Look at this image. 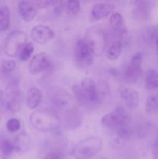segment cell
I'll list each match as a JSON object with an SVG mask.
<instances>
[{
	"instance_id": "d590c367",
	"label": "cell",
	"mask_w": 158,
	"mask_h": 159,
	"mask_svg": "<svg viewBox=\"0 0 158 159\" xmlns=\"http://www.w3.org/2000/svg\"><path fill=\"white\" fill-rule=\"evenodd\" d=\"M0 159H10V157L4 155V154L2 152V151L0 150Z\"/></svg>"
},
{
	"instance_id": "5bb4252c",
	"label": "cell",
	"mask_w": 158,
	"mask_h": 159,
	"mask_svg": "<svg viewBox=\"0 0 158 159\" xmlns=\"http://www.w3.org/2000/svg\"><path fill=\"white\" fill-rule=\"evenodd\" d=\"M81 87L86 96L87 99L91 103H99L97 85L91 78H85L81 82Z\"/></svg>"
},
{
	"instance_id": "2e32d148",
	"label": "cell",
	"mask_w": 158,
	"mask_h": 159,
	"mask_svg": "<svg viewBox=\"0 0 158 159\" xmlns=\"http://www.w3.org/2000/svg\"><path fill=\"white\" fill-rule=\"evenodd\" d=\"M114 5L112 4V3H96L93 6L92 9H91V17L95 20H102V19L105 18L108 15L112 13V11L114 10Z\"/></svg>"
},
{
	"instance_id": "3957f363",
	"label": "cell",
	"mask_w": 158,
	"mask_h": 159,
	"mask_svg": "<svg viewBox=\"0 0 158 159\" xmlns=\"http://www.w3.org/2000/svg\"><path fill=\"white\" fill-rule=\"evenodd\" d=\"M85 40L91 49L94 55L101 56L108 44V37L102 28L99 26H91L87 30Z\"/></svg>"
},
{
	"instance_id": "52a82bcc",
	"label": "cell",
	"mask_w": 158,
	"mask_h": 159,
	"mask_svg": "<svg viewBox=\"0 0 158 159\" xmlns=\"http://www.w3.org/2000/svg\"><path fill=\"white\" fill-rule=\"evenodd\" d=\"M94 54L85 39H80L76 42L74 48V57L76 63L81 68H87L92 64Z\"/></svg>"
},
{
	"instance_id": "9a60e30c",
	"label": "cell",
	"mask_w": 158,
	"mask_h": 159,
	"mask_svg": "<svg viewBox=\"0 0 158 159\" xmlns=\"http://www.w3.org/2000/svg\"><path fill=\"white\" fill-rule=\"evenodd\" d=\"M153 6V3L152 2L148 1H139L136 2L132 14L136 20H148L151 13L152 8Z\"/></svg>"
},
{
	"instance_id": "277c9868",
	"label": "cell",
	"mask_w": 158,
	"mask_h": 159,
	"mask_svg": "<svg viewBox=\"0 0 158 159\" xmlns=\"http://www.w3.org/2000/svg\"><path fill=\"white\" fill-rule=\"evenodd\" d=\"M27 42V36L25 33L19 30L12 31L9 33L5 40V53L11 57L19 56Z\"/></svg>"
},
{
	"instance_id": "d6a6232c",
	"label": "cell",
	"mask_w": 158,
	"mask_h": 159,
	"mask_svg": "<svg viewBox=\"0 0 158 159\" xmlns=\"http://www.w3.org/2000/svg\"><path fill=\"white\" fill-rule=\"evenodd\" d=\"M16 68V62L14 60H5L2 64V70L4 73H11Z\"/></svg>"
},
{
	"instance_id": "4316f807",
	"label": "cell",
	"mask_w": 158,
	"mask_h": 159,
	"mask_svg": "<svg viewBox=\"0 0 158 159\" xmlns=\"http://www.w3.org/2000/svg\"><path fill=\"white\" fill-rule=\"evenodd\" d=\"M34 51V45L32 42H27L26 44L25 45L24 48H23V50L20 52V55H19V57L21 61H28L32 56L33 53Z\"/></svg>"
},
{
	"instance_id": "836d02e7",
	"label": "cell",
	"mask_w": 158,
	"mask_h": 159,
	"mask_svg": "<svg viewBox=\"0 0 158 159\" xmlns=\"http://www.w3.org/2000/svg\"><path fill=\"white\" fill-rule=\"evenodd\" d=\"M152 157L153 159H158V134L155 138L152 148Z\"/></svg>"
},
{
	"instance_id": "30bf717a",
	"label": "cell",
	"mask_w": 158,
	"mask_h": 159,
	"mask_svg": "<svg viewBox=\"0 0 158 159\" xmlns=\"http://www.w3.org/2000/svg\"><path fill=\"white\" fill-rule=\"evenodd\" d=\"M142 53L138 52L132 57L129 65L126 68L125 72V80L129 83L134 84L140 79L142 75Z\"/></svg>"
},
{
	"instance_id": "4fadbf2b",
	"label": "cell",
	"mask_w": 158,
	"mask_h": 159,
	"mask_svg": "<svg viewBox=\"0 0 158 159\" xmlns=\"http://www.w3.org/2000/svg\"><path fill=\"white\" fill-rule=\"evenodd\" d=\"M38 9L36 2L20 1L18 2L19 14L26 22L32 21L37 16Z\"/></svg>"
},
{
	"instance_id": "484cf974",
	"label": "cell",
	"mask_w": 158,
	"mask_h": 159,
	"mask_svg": "<svg viewBox=\"0 0 158 159\" xmlns=\"http://www.w3.org/2000/svg\"><path fill=\"white\" fill-rule=\"evenodd\" d=\"M109 23L112 29H120V28H122L123 17H122V16L119 12H112L111 16H110Z\"/></svg>"
},
{
	"instance_id": "1f68e13d",
	"label": "cell",
	"mask_w": 158,
	"mask_h": 159,
	"mask_svg": "<svg viewBox=\"0 0 158 159\" xmlns=\"http://www.w3.org/2000/svg\"><path fill=\"white\" fill-rule=\"evenodd\" d=\"M21 127L20 121L16 118H11L6 122V129L10 133H15Z\"/></svg>"
},
{
	"instance_id": "83f0119b",
	"label": "cell",
	"mask_w": 158,
	"mask_h": 159,
	"mask_svg": "<svg viewBox=\"0 0 158 159\" xmlns=\"http://www.w3.org/2000/svg\"><path fill=\"white\" fill-rule=\"evenodd\" d=\"M72 90L73 93H74V99L78 102V103L81 104V105H85V104L88 102V99H87L86 96H85V93H84V91L82 90L81 85H74L72 88Z\"/></svg>"
},
{
	"instance_id": "e575fe53",
	"label": "cell",
	"mask_w": 158,
	"mask_h": 159,
	"mask_svg": "<svg viewBox=\"0 0 158 159\" xmlns=\"http://www.w3.org/2000/svg\"><path fill=\"white\" fill-rule=\"evenodd\" d=\"M43 159H62V157L60 153H57V152H52V153H50L48 154V155H46V156L43 158Z\"/></svg>"
},
{
	"instance_id": "74e56055",
	"label": "cell",
	"mask_w": 158,
	"mask_h": 159,
	"mask_svg": "<svg viewBox=\"0 0 158 159\" xmlns=\"http://www.w3.org/2000/svg\"><path fill=\"white\" fill-rule=\"evenodd\" d=\"M155 46H156V50H157L158 51V37H157V38H156V41H155Z\"/></svg>"
},
{
	"instance_id": "ba28073f",
	"label": "cell",
	"mask_w": 158,
	"mask_h": 159,
	"mask_svg": "<svg viewBox=\"0 0 158 159\" xmlns=\"http://www.w3.org/2000/svg\"><path fill=\"white\" fill-rule=\"evenodd\" d=\"M51 101L57 109L67 113L74 109V97L64 89H56L52 94Z\"/></svg>"
},
{
	"instance_id": "44dd1931",
	"label": "cell",
	"mask_w": 158,
	"mask_h": 159,
	"mask_svg": "<svg viewBox=\"0 0 158 159\" xmlns=\"http://www.w3.org/2000/svg\"><path fill=\"white\" fill-rule=\"evenodd\" d=\"M145 87L148 90L158 89V71L150 69L147 71L145 76Z\"/></svg>"
},
{
	"instance_id": "8992f818",
	"label": "cell",
	"mask_w": 158,
	"mask_h": 159,
	"mask_svg": "<svg viewBox=\"0 0 158 159\" xmlns=\"http://www.w3.org/2000/svg\"><path fill=\"white\" fill-rule=\"evenodd\" d=\"M131 118L128 112L122 106H118L112 113H106L101 119V124L108 129H116L120 125L129 124Z\"/></svg>"
},
{
	"instance_id": "f35d334b",
	"label": "cell",
	"mask_w": 158,
	"mask_h": 159,
	"mask_svg": "<svg viewBox=\"0 0 158 159\" xmlns=\"http://www.w3.org/2000/svg\"><path fill=\"white\" fill-rule=\"evenodd\" d=\"M102 159H105V158H102Z\"/></svg>"
},
{
	"instance_id": "4dcf8cb0",
	"label": "cell",
	"mask_w": 158,
	"mask_h": 159,
	"mask_svg": "<svg viewBox=\"0 0 158 159\" xmlns=\"http://www.w3.org/2000/svg\"><path fill=\"white\" fill-rule=\"evenodd\" d=\"M0 150L2 151V152L4 155L10 157V155H12V152L15 151L13 142L10 141L9 139H7V138H5V140L3 141V142L2 143L1 146H0Z\"/></svg>"
},
{
	"instance_id": "603a6c76",
	"label": "cell",
	"mask_w": 158,
	"mask_h": 159,
	"mask_svg": "<svg viewBox=\"0 0 158 159\" xmlns=\"http://www.w3.org/2000/svg\"><path fill=\"white\" fill-rule=\"evenodd\" d=\"M122 48V43L120 42H112L111 46L108 48V51H107V57L108 60L115 61L116 59L119 58V55L121 54Z\"/></svg>"
},
{
	"instance_id": "7c38bea8",
	"label": "cell",
	"mask_w": 158,
	"mask_h": 159,
	"mask_svg": "<svg viewBox=\"0 0 158 159\" xmlns=\"http://www.w3.org/2000/svg\"><path fill=\"white\" fill-rule=\"evenodd\" d=\"M119 95L124 100L126 108L129 110H134L139 106V93L134 89L122 86L119 88Z\"/></svg>"
},
{
	"instance_id": "f546056e",
	"label": "cell",
	"mask_w": 158,
	"mask_h": 159,
	"mask_svg": "<svg viewBox=\"0 0 158 159\" xmlns=\"http://www.w3.org/2000/svg\"><path fill=\"white\" fill-rule=\"evenodd\" d=\"M67 11L71 15H76L80 12L81 3L77 0H70L66 2Z\"/></svg>"
},
{
	"instance_id": "9c48e42d",
	"label": "cell",
	"mask_w": 158,
	"mask_h": 159,
	"mask_svg": "<svg viewBox=\"0 0 158 159\" xmlns=\"http://www.w3.org/2000/svg\"><path fill=\"white\" fill-rule=\"evenodd\" d=\"M52 64L53 58L49 54L46 52L38 53L31 58L29 71L32 75H37L50 68Z\"/></svg>"
},
{
	"instance_id": "5b68a950",
	"label": "cell",
	"mask_w": 158,
	"mask_h": 159,
	"mask_svg": "<svg viewBox=\"0 0 158 159\" xmlns=\"http://www.w3.org/2000/svg\"><path fill=\"white\" fill-rule=\"evenodd\" d=\"M4 107L8 111L15 113L20 110L23 99L21 89L16 83L12 82L6 89L3 96Z\"/></svg>"
},
{
	"instance_id": "7402d4cb",
	"label": "cell",
	"mask_w": 158,
	"mask_h": 159,
	"mask_svg": "<svg viewBox=\"0 0 158 159\" xmlns=\"http://www.w3.org/2000/svg\"><path fill=\"white\" fill-rule=\"evenodd\" d=\"M145 110L147 114H153L158 111L157 93H153L148 96L145 103Z\"/></svg>"
},
{
	"instance_id": "d6986e66",
	"label": "cell",
	"mask_w": 158,
	"mask_h": 159,
	"mask_svg": "<svg viewBox=\"0 0 158 159\" xmlns=\"http://www.w3.org/2000/svg\"><path fill=\"white\" fill-rule=\"evenodd\" d=\"M13 144L15 152H25L29 148L30 144V138L26 132H22L15 137Z\"/></svg>"
},
{
	"instance_id": "8fae6325",
	"label": "cell",
	"mask_w": 158,
	"mask_h": 159,
	"mask_svg": "<svg viewBox=\"0 0 158 159\" xmlns=\"http://www.w3.org/2000/svg\"><path fill=\"white\" fill-rule=\"evenodd\" d=\"M55 33L50 27L45 25H37L31 30L30 37L32 40L39 44H45L53 40Z\"/></svg>"
},
{
	"instance_id": "7a4b0ae2",
	"label": "cell",
	"mask_w": 158,
	"mask_h": 159,
	"mask_svg": "<svg viewBox=\"0 0 158 159\" xmlns=\"http://www.w3.org/2000/svg\"><path fill=\"white\" fill-rule=\"evenodd\" d=\"M102 145L100 138L88 137L77 143L73 149V156L75 159H91L100 152Z\"/></svg>"
},
{
	"instance_id": "cb8c5ba5",
	"label": "cell",
	"mask_w": 158,
	"mask_h": 159,
	"mask_svg": "<svg viewBox=\"0 0 158 159\" xmlns=\"http://www.w3.org/2000/svg\"><path fill=\"white\" fill-rule=\"evenodd\" d=\"M76 112L77 111L74 109L68 112V115L66 117V127H68V128H69V126H71L70 129H74V125L76 124L77 127L80 125L81 117L78 113H77Z\"/></svg>"
},
{
	"instance_id": "ac0fdd59",
	"label": "cell",
	"mask_w": 158,
	"mask_h": 159,
	"mask_svg": "<svg viewBox=\"0 0 158 159\" xmlns=\"http://www.w3.org/2000/svg\"><path fill=\"white\" fill-rule=\"evenodd\" d=\"M96 85L99 102H108L111 97V89L108 82L103 79H100Z\"/></svg>"
},
{
	"instance_id": "f1b7e54d",
	"label": "cell",
	"mask_w": 158,
	"mask_h": 159,
	"mask_svg": "<svg viewBox=\"0 0 158 159\" xmlns=\"http://www.w3.org/2000/svg\"><path fill=\"white\" fill-rule=\"evenodd\" d=\"M157 37H158V26H150V27L147 28V30L144 31L143 37L147 42H150V43H155V41H156Z\"/></svg>"
},
{
	"instance_id": "d4e9b609",
	"label": "cell",
	"mask_w": 158,
	"mask_h": 159,
	"mask_svg": "<svg viewBox=\"0 0 158 159\" xmlns=\"http://www.w3.org/2000/svg\"><path fill=\"white\" fill-rule=\"evenodd\" d=\"M115 130H116V134L118 138L122 140H125V141L129 139L132 135H133L132 129L130 128L128 124H123V125L119 126V127L115 129Z\"/></svg>"
},
{
	"instance_id": "ffe728a7",
	"label": "cell",
	"mask_w": 158,
	"mask_h": 159,
	"mask_svg": "<svg viewBox=\"0 0 158 159\" xmlns=\"http://www.w3.org/2000/svg\"><path fill=\"white\" fill-rule=\"evenodd\" d=\"M10 26V10L6 5L0 6V32L6 30Z\"/></svg>"
},
{
	"instance_id": "6da1fadb",
	"label": "cell",
	"mask_w": 158,
	"mask_h": 159,
	"mask_svg": "<svg viewBox=\"0 0 158 159\" xmlns=\"http://www.w3.org/2000/svg\"><path fill=\"white\" fill-rule=\"evenodd\" d=\"M29 122L33 128L41 132H50L57 130L60 120L54 112L49 110H36L29 116Z\"/></svg>"
},
{
	"instance_id": "8d00e7d4",
	"label": "cell",
	"mask_w": 158,
	"mask_h": 159,
	"mask_svg": "<svg viewBox=\"0 0 158 159\" xmlns=\"http://www.w3.org/2000/svg\"><path fill=\"white\" fill-rule=\"evenodd\" d=\"M3 96H4V93H3V91L0 88V100L3 99Z\"/></svg>"
},
{
	"instance_id": "e0dca14e",
	"label": "cell",
	"mask_w": 158,
	"mask_h": 159,
	"mask_svg": "<svg viewBox=\"0 0 158 159\" xmlns=\"http://www.w3.org/2000/svg\"><path fill=\"white\" fill-rule=\"evenodd\" d=\"M43 99L42 92L36 87H32L29 89L26 97V105L30 110H35L40 104Z\"/></svg>"
}]
</instances>
